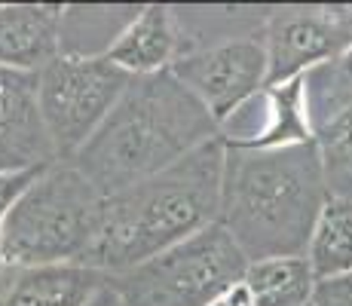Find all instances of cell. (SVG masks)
Listing matches in <instances>:
<instances>
[{"label":"cell","mask_w":352,"mask_h":306,"mask_svg":"<svg viewBox=\"0 0 352 306\" xmlns=\"http://www.w3.org/2000/svg\"><path fill=\"white\" fill-rule=\"evenodd\" d=\"M214 138H221L218 120L166 67L129 83L71 166L107 199L166 172Z\"/></svg>","instance_id":"1"},{"label":"cell","mask_w":352,"mask_h":306,"mask_svg":"<svg viewBox=\"0 0 352 306\" xmlns=\"http://www.w3.org/2000/svg\"><path fill=\"white\" fill-rule=\"evenodd\" d=\"M218 223L248 263L307 254L328 187L316 138L307 144L252 151L227 141Z\"/></svg>","instance_id":"2"},{"label":"cell","mask_w":352,"mask_h":306,"mask_svg":"<svg viewBox=\"0 0 352 306\" xmlns=\"http://www.w3.org/2000/svg\"><path fill=\"white\" fill-rule=\"evenodd\" d=\"M224 135L166 172L104 199L101 233L86 267L126 273L218 223L224 190Z\"/></svg>","instance_id":"3"},{"label":"cell","mask_w":352,"mask_h":306,"mask_svg":"<svg viewBox=\"0 0 352 306\" xmlns=\"http://www.w3.org/2000/svg\"><path fill=\"white\" fill-rule=\"evenodd\" d=\"M104 196L71 162H52L22 190L3 221V267L83 263L101 233Z\"/></svg>","instance_id":"4"},{"label":"cell","mask_w":352,"mask_h":306,"mask_svg":"<svg viewBox=\"0 0 352 306\" xmlns=\"http://www.w3.org/2000/svg\"><path fill=\"white\" fill-rule=\"evenodd\" d=\"M248 257L221 223L126 270L107 285L126 306H212L245 282Z\"/></svg>","instance_id":"5"},{"label":"cell","mask_w":352,"mask_h":306,"mask_svg":"<svg viewBox=\"0 0 352 306\" xmlns=\"http://www.w3.org/2000/svg\"><path fill=\"white\" fill-rule=\"evenodd\" d=\"M40 117L56 147L58 162H71L77 151L98 132L120 95L129 89L132 74L104 56H58L37 74Z\"/></svg>","instance_id":"6"},{"label":"cell","mask_w":352,"mask_h":306,"mask_svg":"<svg viewBox=\"0 0 352 306\" xmlns=\"http://www.w3.org/2000/svg\"><path fill=\"white\" fill-rule=\"evenodd\" d=\"M168 71L218 120L239 111L252 95L267 89V50L261 37H230L206 50L184 52Z\"/></svg>","instance_id":"7"},{"label":"cell","mask_w":352,"mask_h":306,"mask_svg":"<svg viewBox=\"0 0 352 306\" xmlns=\"http://www.w3.org/2000/svg\"><path fill=\"white\" fill-rule=\"evenodd\" d=\"M352 46L346 6L322 10H282L267 22V89L285 86L307 71L340 58Z\"/></svg>","instance_id":"8"},{"label":"cell","mask_w":352,"mask_h":306,"mask_svg":"<svg viewBox=\"0 0 352 306\" xmlns=\"http://www.w3.org/2000/svg\"><path fill=\"white\" fill-rule=\"evenodd\" d=\"M37 89V74L0 67V175L58 162L40 117Z\"/></svg>","instance_id":"9"},{"label":"cell","mask_w":352,"mask_h":306,"mask_svg":"<svg viewBox=\"0 0 352 306\" xmlns=\"http://www.w3.org/2000/svg\"><path fill=\"white\" fill-rule=\"evenodd\" d=\"M107 285V273L83 263L3 267L0 306H86Z\"/></svg>","instance_id":"10"},{"label":"cell","mask_w":352,"mask_h":306,"mask_svg":"<svg viewBox=\"0 0 352 306\" xmlns=\"http://www.w3.org/2000/svg\"><path fill=\"white\" fill-rule=\"evenodd\" d=\"M62 12L50 3L0 6V67L40 74L62 56Z\"/></svg>","instance_id":"11"},{"label":"cell","mask_w":352,"mask_h":306,"mask_svg":"<svg viewBox=\"0 0 352 306\" xmlns=\"http://www.w3.org/2000/svg\"><path fill=\"white\" fill-rule=\"evenodd\" d=\"M178 22L168 6H141V12L132 19V25L120 34L117 43L104 52L107 61L129 71L132 77L157 74L175 65L178 52Z\"/></svg>","instance_id":"12"},{"label":"cell","mask_w":352,"mask_h":306,"mask_svg":"<svg viewBox=\"0 0 352 306\" xmlns=\"http://www.w3.org/2000/svg\"><path fill=\"white\" fill-rule=\"evenodd\" d=\"M316 273L307 254L297 257H270L248 263L245 288L254 306H313Z\"/></svg>","instance_id":"13"},{"label":"cell","mask_w":352,"mask_h":306,"mask_svg":"<svg viewBox=\"0 0 352 306\" xmlns=\"http://www.w3.org/2000/svg\"><path fill=\"white\" fill-rule=\"evenodd\" d=\"M307 261L316 278L352 273V199H328L316 221Z\"/></svg>","instance_id":"14"},{"label":"cell","mask_w":352,"mask_h":306,"mask_svg":"<svg viewBox=\"0 0 352 306\" xmlns=\"http://www.w3.org/2000/svg\"><path fill=\"white\" fill-rule=\"evenodd\" d=\"M270 101H273V122L261 135H254V138H227L224 135V138L239 147H252V151L307 144V141L316 138L313 126H309L307 113H303V101H307V83H303V77L270 89Z\"/></svg>","instance_id":"15"},{"label":"cell","mask_w":352,"mask_h":306,"mask_svg":"<svg viewBox=\"0 0 352 306\" xmlns=\"http://www.w3.org/2000/svg\"><path fill=\"white\" fill-rule=\"evenodd\" d=\"M328 199H352V105L316 129Z\"/></svg>","instance_id":"16"},{"label":"cell","mask_w":352,"mask_h":306,"mask_svg":"<svg viewBox=\"0 0 352 306\" xmlns=\"http://www.w3.org/2000/svg\"><path fill=\"white\" fill-rule=\"evenodd\" d=\"M40 172H43V168H28V172H6V175H0V236H3V221H6V215H10L12 202L22 196V190L28 187V184L37 178ZM0 273H3V261H0Z\"/></svg>","instance_id":"17"},{"label":"cell","mask_w":352,"mask_h":306,"mask_svg":"<svg viewBox=\"0 0 352 306\" xmlns=\"http://www.w3.org/2000/svg\"><path fill=\"white\" fill-rule=\"evenodd\" d=\"M313 306H352V273L319 278L313 291Z\"/></svg>","instance_id":"18"},{"label":"cell","mask_w":352,"mask_h":306,"mask_svg":"<svg viewBox=\"0 0 352 306\" xmlns=\"http://www.w3.org/2000/svg\"><path fill=\"white\" fill-rule=\"evenodd\" d=\"M107 278H111V276H107ZM86 306H126V303H123V297H120L117 291L111 288V285H104V288H101Z\"/></svg>","instance_id":"19"},{"label":"cell","mask_w":352,"mask_h":306,"mask_svg":"<svg viewBox=\"0 0 352 306\" xmlns=\"http://www.w3.org/2000/svg\"><path fill=\"white\" fill-rule=\"evenodd\" d=\"M346 19H349V25H352V6H346Z\"/></svg>","instance_id":"20"}]
</instances>
